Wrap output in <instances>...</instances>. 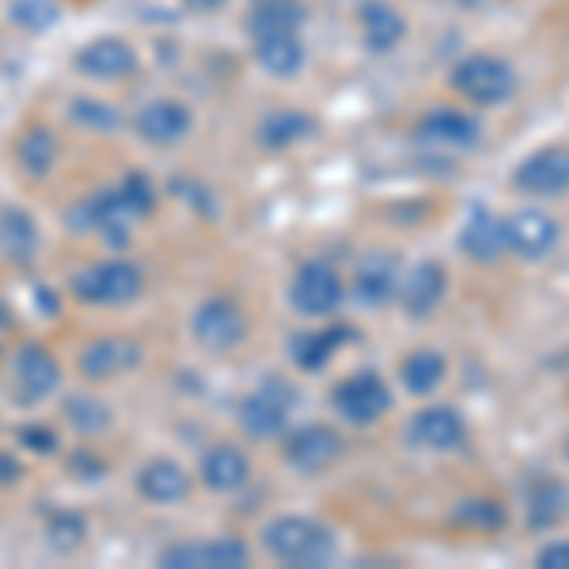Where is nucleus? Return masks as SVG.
<instances>
[{
	"instance_id": "nucleus-35",
	"label": "nucleus",
	"mask_w": 569,
	"mask_h": 569,
	"mask_svg": "<svg viewBox=\"0 0 569 569\" xmlns=\"http://www.w3.org/2000/svg\"><path fill=\"white\" fill-rule=\"evenodd\" d=\"M114 194L122 198V206L130 209L137 220L149 217L156 209V187L144 171H130V176H122V182L114 187Z\"/></svg>"
},
{
	"instance_id": "nucleus-3",
	"label": "nucleus",
	"mask_w": 569,
	"mask_h": 569,
	"mask_svg": "<svg viewBox=\"0 0 569 569\" xmlns=\"http://www.w3.org/2000/svg\"><path fill=\"white\" fill-rule=\"evenodd\" d=\"M144 292V273L137 262L126 259H110V262H96L84 266V270L72 278V297L84 300V305L96 308H122L133 305Z\"/></svg>"
},
{
	"instance_id": "nucleus-43",
	"label": "nucleus",
	"mask_w": 569,
	"mask_h": 569,
	"mask_svg": "<svg viewBox=\"0 0 569 569\" xmlns=\"http://www.w3.org/2000/svg\"><path fill=\"white\" fill-rule=\"evenodd\" d=\"M452 4H456V8H479L482 0H452Z\"/></svg>"
},
{
	"instance_id": "nucleus-17",
	"label": "nucleus",
	"mask_w": 569,
	"mask_h": 569,
	"mask_svg": "<svg viewBox=\"0 0 569 569\" xmlns=\"http://www.w3.org/2000/svg\"><path fill=\"white\" fill-rule=\"evenodd\" d=\"M407 437L410 445L426 448V452H452V448H460L467 440V421L452 407H426L410 418Z\"/></svg>"
},
{
	"instance_id": "nucleus-10",
	"label": "nucleus",
	"mask_w": 569,
	"mask_h": 569,
	"mask_svg": "<svg viewBox=\"0 0 569 569\" xmlns=\"http://www.w3.org/2000/svg\"><path fill=\"white\" fill-rule=\"evenodd\" d=\"M133 220L137 217L122 206V198L114 194V187L99 190V194H91L84 201H77V206H72V213H69L72 232L103 236V240H110V243H126Z\"/></svg>"
},
{
	"instance_id": "nucleus-18",
	"label": "nucleus",
	"mask_w": 569,
	"mask_h": 569,
	"mask_svg": "<svg viewBox=\"0 0 569 569\" xmlns=\"http://www.w3.org/2000/svg\"><path fill=\"white\" fill-rule=\"evenodd\" d=\"M460 251L471 262H498L505 254V220L479 201L467 206V217L460 224Z\"/></svg>"
},
{
	"instance_id": "nucleus-19",
	"label": "nucleus",
	"mask_w": 569,
	"mask_h": 569,
	"mask_svg": "<svg viewBox=\"0 0 569 569\" xmlns=\"http://www.w3.org/2000/svg\"><path fill=\"white\" fill-rule=\"evenodd\" d=\"M141 365V346L133 338H118V335H107V338H96L91 346H84L80 353V372L88 380H114V376L130 372Z\"/></svg>"
},
{
	"instance_id": "nucleus-15",
	"label": "nucleus",
	"mask_w": 569,
	"mask_h": 569,
	"mask_svg": "<svg viewBox=\"0 0 569 569\" xmlns=\"http://www.w3.org/2000/svg\"><path fill=\"white\" fill-rule=\"evenodd\" d=\"M190 126H194V118H190V110L182 107L179 99H152V103H144L133 118L137 137L156 144V149L179 144L182 137L190 133Z\"/></svg>"
},
{
	"instance_id": "nucleus-39",
	"label": "nucleus",
	"mask_w": 569,
	"mask_h": 569,
	"mask_svg": "<svg viewBox=\"0 0 569 569\" xmlns=\"http://www.w3.org/2000/svg\"><path fill=\"white\" fill-rule=\"evenodd\" d=\"M536 566L539 569H569V543H566V539H558V543H547L543 550H539Z\"/></svg>"
},
{
	"instance_id": "nucleus-7",
	"label": "nucleus",
	"mask_w": 569,
	"mask_h": 569,
	"mask_svg": "<svg viewBox=\"0 0 569 569\" xmlns=\"http://www.w3.org/2000/svg\"><path fill=\"white\" fill-rule=\"evenodd\" d=\"M190 327L198 346H206L209 353H228L247 338V311L232 297H209L198 305Z\"/></svg>"
},
{
	"instance_id": "nucleus-33",
	"label": "nucleus",
	"mask_w": 569,
	"mask_h": 569,
	"mask_svg": "<svg viewBox=\"0 0 569 569\" xmlns=\"http://www.w3.org/2000/svg\"><path fill=\"white\" fill-rule=\"evenodd\" d=\"M452 525L475 531H501L509 525V509L498 498H463L452 509Z\"/></svg>"
},
{
	"instance_id": "nucleus-1",
	"label": "nucleus",
	"mask_w": 569,
	"mask_h": 569,
	"mask_svg": "<svg viewBox=\"0 0 569 569\" xmlns=\"http://www.w3.org/2000/svg\"><path fill=\"white\" fill-rule=\"evenodd\" d=\"M262 543L284 566H330L338 555V539L327 525L311 517H278L262 531Z\"/></svg>"
},
{
	"instance_id": "nucleus-29",
	"label": "nucleus",
	"mask_w": 569,
	"mask_h": 569,
	"mask_svg": "<svg viewBox=\"0 0 569 569\" xmlns=\"http://www.w3.org/2000/svg\"><path fill=\"white\" fill-rule=\"evenodd\" d=\"M34 251H39V224L23 209H4L0 213V254L23 266L34 259Z\"/></svg>"
},
{
	"instance_id": "nucleus-34",
	"label": "nucleus",
	"mask_w": 569,
	"mask_h": 569,
	"mask_svg": "<svg viewBox=\"0 0 569 569\" xmlns=\"http://www.w3.org/2000/svg\"><path fill=\"white\" fill-rule=\"evenodd\" d=\"M66 421L77 429V433L99 437L110 429V407L99 399H91V395H72V399L66 402Z\"/></svg>"
},
{
	"instance_id": "nucleus-26",
	"label": "nucleus",
	"mask_w": 569,
	"mask_h": 569,
	"mask_svg": "<svg viewBox=\"0 0 569 569\" xmlns=\"http://www.w3.org/2000/svg\"><path fill=\"white\" fill-rule=\"evenodd\" d=\"M316 130H319V122L308 114V110L281 107V110H270V114L259 122V141H262V149L281 152V149H292V144L308 141Z\"/></svg>"
},
{
	"instance_id": "nucleus-44",
	"label": "nucleus",
	"mask_w": 569,
	"mask_h": 569,
	"mask_svg": "<svg viewBox=\"0 0 569 569\" xmlns=\"http://www.w3.org/2000/svg\"><path fill=\"white\" fill-rule=\"evenodd\" d=\"M251 4H273V0H251Z\"/></svg>"
},
{
	"instance_id": "nucleus-5",
	"label": "nucleus",
	"mask_w": 569,
	"mask_h": 569,
	"mask_svg": "<svg viewBox=\"0 0 569 569\" xmlns=\"http://www.w3.org/2000/svg\"><path fill=\"white\" fill-rule=\"evenodd\" d=\"M292 402H297V391L281 376H270V380L259 383V391L240 402V426L259 440L281 437L284 426H289Z\"/></svg>"
},
{
	"instance_id": "nucleus-32",
	"label": "nucleus",
	"mask_w": 569,
	"mask_h": 569,
	"mask_svg": "<svg viewBox=\"0 0 569 569\" xmlns=\"http://www.w3.org/2000/svg\"><path fill=\"white\" fill-rule=\"evenodd\" d=\"M16 160H20V168L27 171V176L42 179L50 176V168L58 163V141H53V133L46 130V126H31L20 144H16Z\"/></svg>"
},
{
	"instance_id": "nucleus-31",
	"label": "nucleus",
	"mask_w": 569,
	"mask_h": 569,
	"mask_svg": "<svg viewBox=\"0 0 569 569\" xmlns=\"http://www.w3.org/2000/svg\"><path fill=\"white\" fill-rule=\"evenodd\" d=\"M445 376H448V361H445V353H440V350H415L399 369L402 388H407L410 395L437 391L440 383H445Z\"/></svg>"
},
{
	"instance_id": "nucleus-13",
	"label": "nucleus",
	"mask_w": 569,
	"mask_h": 569,
	"mask_svg": "<svg viewBox=\"0 0 569 569\" xmlns=\"http://www.w3.org/2000/svg\"><path fill=\"white\" fill-rule=\"evenodd\" d=\"M342 456V437L330 426H305L284 437V463L300 475H319Z\"/></svg>"
},
{
	"instance_id": "nucleus-12",
	"label": "nucleus",
	"mask_w": 569,
	"mask_h": 569,
	"mask_svg": "<svg viewBox=\"0 0 569 569\" xmlns=\"http://www.w3.org/2000/svg\"><path fill=\"white\" fill-rule=\"evenodd\" d=\"M247 562H251V547L232 536L201 539V543H176L160 555V566L168 569H240Z\"/></svg>"
},
{
	"instance_id": "nucleus-28",
	"label": "nucleus",
	"mask_w": 569,
	"mask_h": 569,
	"mask_svg": "<svg viewBox=\"0 0 569 569\" xmlns=\"http://www.w3.org/2000/svg\"><path fill=\"white\" fill-rule=\"evenodd\" d=\"M254 61L270 72V77H297L300 69H305L308 61V50L305 42L297 39V34H273V39H259L254 42Z\"/></svg>"
},
{
	"instance_id": "nucleus-6",
	"label": "nucleus",
	"mask_w": 569,
	"mask_h": 569,
	"mask_svg": "<svg viewBox=\"0 0 569 569\" xmlns=\"http://www.w3.org/2000/svg\"><path fill=\"white\" fill-rule=\"evenodd\" d=\"M289 300L300 316H330L338 305L346 300V284L338 278V270L330 262H300L297 273H292V284H289Z\"/></svg>"
},
{
	"instance_id": "nucleus-42",
	"label": "nucleus",
	"mask_w": 569,
	"mask_h": 569,
	"mask_svg": "<svg viewBox=\"0 0 569 569\" xmlns=\"http://www.w3.org/2000/svg\"><path fill=\"white\" fill-rule=\"evenodd\" d=\"M187 8H194V12H217V8H224V0H182Z\"/></svg>"
},
{
	"instance_id": "nucleus-27",
	"label": "nucleus",
	"mask_w": 569,
	"mask_h": 569,
	"mask_svg": "<svg viewBox=\"0 0 569 569\" xmlns=\"http://www.w3.org/2000/svg\"><path fill=\"white\" fill-rule=\"evenodd\" d=\"M528 528L550 531L569 517V486L562 479H539L528 486Z\"/></svg>"
},
{
	"instance_id": "nucleus-45",
	"label": "nucleus",
	"mask_w": 569,
	"mask_h": 569,
	"mask_svg": "<svg viewBox=\"0 0 569 569\" xmlns=\"http://www.w3.org/2000/svg\"><path fill=\"white\" fill-rule=\"evenodd\" d=\"M566 456H569V445H566Z\"/></svg>"
},
{
	"instance_id": "nucleus-2",
	"label": "nucleus",
	"mask_w": 569,
	"mask_h": 569,
	"mask_svg": "<svg viewBox=\"0 0 569 569\" xmlns=\"http://www.w3.org/2000/svg\"><path fill=\"white\" fill-rule=\"evenodd\" d=\"M448 88L475 107H498L517 96V69L498 53H471L448 72Z\"/></svg>"
},
{
	"instance_id": "nucleus-21",
	"label": "nucleus",
	"mask_w": 569,
	"mask_h": 569,
	"mask_svg": "<svg viewBox=\"0 0 569 569\" xmlns=\"http://www.w3.org/2000/svg\"><path fill=\"white\" fill-rule=\"evenodd\" d=\"M357 20H361V42L369 53H391L395 46L407 39V20L388 0H365L357 8Z\"/></svg>"
},
{
	"instance_id": "nucleus-14",
	"label": "nucleus",
	"mask_w": 569,
	"mask_h": 569,
	"mask_svg": "<svg viewBox=\"0 0 569 569\" xmlns=\"http://www.w3.org/2000/svg\"><path fill=\"white\" fill-rule=\"evenodd\" d=\"M445 292H448V270L437 259H421L407 278H399V292L395 297H399V308L410 319H426L440 308Z\"/></svg>"
},
{
	"instance_id": "nucleus-38",
	"label": "nucleus",
	"mask_w": 569,
	"mask_h": 569,
	"mask_svg": "<svg viewBox=\"0 0 569 569\" xmlns=\"http://www.w3.org/2000/svg\"><path fill=\"white\" fill-rule=\"evenodd\" d=\"M84 520L77 517V512H61V517L50 520V543L58 550H77L84 543Z\"/></svg>"
},
{
	"instance_id": "nucleus-4",
	"label": "nucleus",
	"mask_w": 569,
	"mask_h": 569,
	"mask_svg": "<svg viewBox=\"0 0 569 569\" xmlns=\"http://www.w3.org/2000/svg\"><path fill=\"white\" fill-rule=\"evenodd\" d=\"M395 395L380 372H353L330 391V407L350 426H376L391 410Z\"/></svg>"
},
{
	"instance_id": "nucleus-37",
	"label": "nucleus",
	"mask_w": 569,
	"mask_h": 569,
	"mask_svg": "<svg viewBox=\"0 0 569 569\" xmlns=\"http://www.w3.org/2000/svg\"><path fill=\"white\" fill-rule=\"evenodd\" d=\"M69 114H72V122L88 126V130H114V126L122 122V114H118L114 107L99 103V99H84V96L72 99Z\"/></svg>"
},
{
	"instance_id": "nucleus-40",
	"label": "nucleus",
	"mask_w": 569,
	"mask_h": 569,
	"mask_svg": "<svg viewBox=\"0 0 569 569\" xmlns=\"http://www.w3.org/2000/svg\"><path fill=\"white\" fill-rule=\"evenodd\" d=\"M20 440H23L27 448H34V452H53V445H58L53 429H42V426H27V429H20Z\"/></svg>"
},
{
	"instance_id": "nucleus-20",
	"label": "nucleus",
	"mask_w": 569,
	"mask_h": 569,
	"mask_svg": "<svg viewBox=\"0 0 569 569\" xmlns=\"http://www.w3.org/2000/svg\"><path fill=\"white\" fill-rule=\"evenodd\" d=\"M77 69L91 80H126L137 72V50L126 39H96L77 53Z\"/></svg>"
},
{
	"instance_id": "nucleus-24",
	"label": "nucleus",
	"mask_w": 569,
	"mask_h": 569,
	"mask_svg": "<svg viewBox=\"0 0 569 569\" xmlns=\"http://www.w3.org/2000/svg\"><path fill=\"white\" fill-rule=\"evenodd\" d=\"M16 383H20L23 402H42L46 395L58 391L61 369L53 353H46L42 346H23L20 357H16Z\"/></svg>"
},
{
	"instance_id": "nucleus-22",
	"label": "nucleus",
	"mask_w": 569,
	"mask_h": 569,
	"mask_svg": "<svg viewBox=\"0 0 569 569\" xmlns=\"http://www.w3.org/2000/svg\"><path fill=\"white\" fill-rule=\"evenodd\" d=\"M353 338V327L346 323H330L323 330H305V335H292L289 350H292V365L305 372H319L330 365V357L342 350Z\"/></svg>"
},
{
	"instance_id": "nucleus-16",
	"label": "nucleus",
	"mask_w": 569,
	"mask_h": 569,
	"mask_svg": "<svg viewBox=\"0 0 569 569\" xmlns=\"http://www.w3.org/2000/svg\"><path fill=\"white\" fill-rule=\"evenodd\" d=\"M399 292V259L391 251L361 254L353 273V300L361 308H383Z\"/></svg>"
},
{
	"instance_id": "nucleus-23",
	"label": "nucleus",
	"mask_w": 569,
	"mask_h": 569,
	"mask_svg": "<svg viewBox=\"0 0 569 569\" xmlns=\"http://www.w3.org/2000/svg\"><path fill=\"white\" fill-rule=\"evenodd\" d=\"M137 493L152 505H176L190 493V475L187 467L160 456V460H149L137 475Z\"/></svg>"
},
{
	"instance_id": "nucleus-41",
	"label": "nucleus",
	"mask_w": 569,
	"mask_h": 569,
	"mask_svg": "<svg viewBox=\"0 0 569 569\" xmlns=\"http://www.w3.org/2000/svg\"><path fill=\"white\" fill-rule=\"evenodd\" d=\"M16 479H20V463H16L12 460V456H4V452H0V482H16Z\"/></svg>"
},
{
	"instance_id": "nucleus-30",
	"label": "nucleus",
	"mask_w": 569,
	"mask_h": 569,
	"mask_svg": "<svg viewBox=\"0 0 569 569\" xmlns=\"http://www.w3.org/2000/svg\"><path fill=\"white\" fill-rule=\"evenodd\" d=\"M300 23H305V8L297 0H273V4H254L247 31L259 42V39H273V34H297Z\"/></svg>"
},
{
	"instance_id": "nucleus-25",
	"label": "nucleus",
	"mask_w": 569,
	"mask_h": 569,
	"mask_svg": "<svg viewBox=\"0 0 569 569\" xmlns=\"http://www.w3.org/2000/svg\"><path fill=\"white\" fill-rule=\"evenodd\" d=\"M251 479V460L236 445H213L201 456V482L217 493H232Z\"/></svg>"
},
{
	"instance_id": "nucleus-8",
	"label": "nucleus",
	"mask_w": 569,
	"mask_h": 569,
	"mask_svg": "<svg viewBox=\"0 0 569 569\" xmlns=\"http://www.w3.org/2000/svg\"><path fill=\"white\" fill-rule=\"evenodd\" d=\"M512 187L528 198H558L569 190V149L566 144H547L517 163Z\"/></svg>"
},
{
	"instance_id": "nucleus-9",
	"label": "nucleus",
	"mask_w": 569,
	"mask_h": 569,
	"mask_svg": "<svg viewBox=\"0 0 569 569\" xmlns=\"http://www.w3.org/2000/svg\"><path fill=\"white\" fill-rule=\"evenodd\" d=\"M415 137L429 149H452V152H475L482 141V122L467 110L456 107H433L418 118Z\"/></svg>"
},
{
	"instance_id": "nucleus-36",
	"label": "nucleus",
	"mask_w": 569,
	"mask_h": 569,
	"mask_svg": "<svg viewBox=\"0 0 569 569\" xmlns=\"http://www.w3.org/2000/svg\"><path fill=\"white\" fill-rule=\"evenodd\" d=\"M12 20L23 31H50L58 23V0H12Z\"/></svg>"
},
{
	"instance_id": "nucleus-11",
	"label": "nucleus",
	"mask_w": 569,
	"mask_h": 569,
	"mask_svg": "<svg viewBox=\"0 0 569 569\" xmlns=\"http://www.w3.org/2000/svg\"><path fill=\"white\" fill-rule=\"evenodd\" d=\"M562 240V228L555 217H547L543 209H520V213L505 217V251L517 254L525 262L547 259Z\"/></svg>"
}]
</instances>
